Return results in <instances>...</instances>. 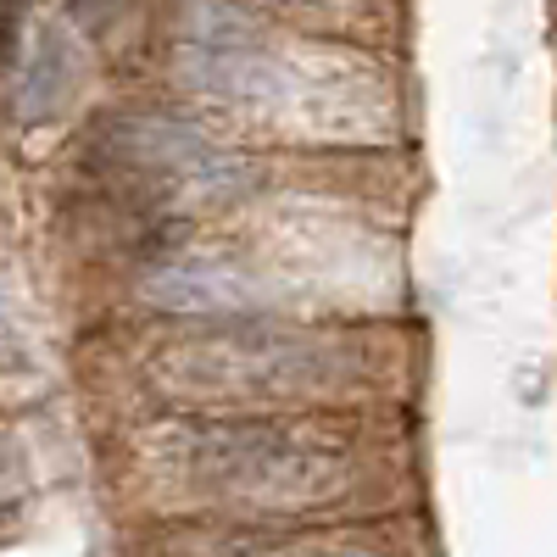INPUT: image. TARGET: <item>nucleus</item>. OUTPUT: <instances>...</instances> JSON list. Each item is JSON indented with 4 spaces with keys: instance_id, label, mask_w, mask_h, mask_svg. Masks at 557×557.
Listing matches in <instances>:
<instances>
[{
    "instance_id": "f257e3e1",
    "label": "nucleus",
    "mask_w": 557,
    "mask_h": 557,
    "mask_svg": "<svg viewBox=\"0 0 557 557\" xmlns=\"http://www.w3.org/2000/svg\"><path fill=\"white\" fill-rule=\"evenodd\" d=\"M146 374L190 401H301L323 391H346L362 380V362L341 341L296 335H218L162 346Z\"/></svg>"
},
{
    "instance_id": "f03ea898",
    "label": "nucleus",
    "mask_w": 557,
    "mask_h": 557,
    "mask_svg": "<svg viewBox=\"0 0 557 557\" xmlns=\"http://www.w3.org/2000/svg\"><path fill=\"white\" fill-rule=\"evenodd\" d=\"M184 480L228 502L290 507L341 491L351 480V451L307 430L223 424V430H196L184 441Z\"/></svg>"
},
{
    "instance_id": "7ed1b4c3",
    "label": "nucleus",
    "mask_w": 557,
    "mask_h": 557,
    "mask_svg": "<svg viewBox=\"0 0 557 557\" xmlns=\"http://www.w3.org/2000/svg\"><path fill=\"white\" fill-rule=\"evenodd\" d=\"M112 157L139 173L146 184L168 190L173 201H223L246 184V168L218 151L207 134L184 128V123H162V117H123L112 123Z\"/></svg>"
},
{
    "instance_id": "20e7f679",
    "label": "nucleus",
    "mask_w": 557,
    "mask_h": 557,
    "mask_svg": "<svg viewBox=\"0 0 557 557\" xmlns=\"http://www.w3.org/2000/svg\"><path fill=\"white\" fill-rule=\"evenodd\" d=\"M139 296L162 312H257L262 290L228 262H168L139 278Z\"/></svg>"
},
{
    "instance_id": "39448f33",
    "label": "nucleus",
    "mask_w": 557,
    "mask_h": 557,
    "mask_svg": "<svg viewBox=\"0 0 557 557\" xmlns=\"http://www.w3.org/2000/svg\"><path fill=\"white\" fill-rule=\"evenodd\" d=\"M240 557H362V552H346V546H318V541H278V546L240 552Z\"/></svg>"
}]
</instances>
